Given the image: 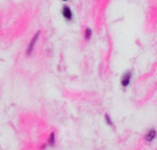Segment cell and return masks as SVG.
Listing matches in <instances>:
<instances>
[{"instance_id":"1","label":"cell","mask_w":157,"mask_h":150,"mask_svg":"<svg viewBox=\"0 0 157 150\" xmlns=\"http://www.w3.org/2000/svg\"><path fill=\"white\" fill-rule=\"evenodd\" d=\"M40 34H41V31H40V30L37 31L36 34H35V36L33 37V39L30 40L29 46H27V48H26V55H29V54H32L33 50H34L35 45H36L38 39H39V37H40Z\"/></svg>"},{"instance_id":"2","label":"cell","mask_w":157,"mask_h":150,"mask_svg":"<svg viewBox=\"0 0 157 150\" xmlns=\"http://www.w3.org/2000/svg\"><path fill=\"white\" fill-rule=\"evenodd\" d=\"M131 79H132V72L127 71L125 74L123 75V77H121V87H123L124 89L128 88L129 86H130V84H131Z\"/></svg>"},{"instance_id":"3","label":"cell","mask_w":157,"mask_h":150,"mask_svg":"<svg viewBox=\"0 0 157 150\" xmlns=\"http://www.w3.org/2000/svg\"><path fill=\"white\" fill-rule=\"evenodd\" d=\"M62 15H63V17H64V19L66 20V21H71L72 18H73V14H72L71 9H70L69 6H67V5L63 6Z\"/></svg>"},{"instance_id":"4","label":"cell","mask_w":157,"mask_h":150,"mask_svg":"<svg viewBox=\"0 0 157 150\" xmlns=\"http://www.w3.org/2000/svg\"><path fill=\"white\" fill-rule=\"evenodd\" d=\"M156 137H157V131H156V129L151 128L150 130L147 132L145 139H146V141H147V142H152L154 139H155Z\"/></svg>"},{"instance_id":"5","label":"cell","mask_w":157,"mask_h":150,"mask_svg":"<svg viewBox=\"0 0 157 150\" xmlns=\"http://www.w3.org/2000/svg\"><path fill=\"white\" fill-rule=\"evenodd\" d=\"M84 37H85L86 41H89V40L91 39V37H92V29L89 28V27H87V28L85 29Z\"/></svg>"},{"instance_id":"6","label":"cell","mask_w":157,"mask_h":150,"mask_svg":"<svg viewBox=\"0 0 157 150\" xmlns=\"http://www.w3.org/2000/svg\"><path fill=\"white\" fill-rule=\"evenodd\" d=\"M56 142V136H55V132H50L49 138H48V145L49 146H54Z\"/></svg>"},{"instance_id":"7","label":"cell","mask_w":157,"mask_h":150,"mask_svg":"<svg viewBox=\"0 0 157 150\" xmlns=\"http://www.w3.org/2000/svg\"><path fill=\"white\" fill-rule=\"evenodd\" d=\"M105 121H106V123L109 125V126H113V122H112V120H111L110 116H109L108 114L105 115Z\"/></svg>"},{"instance_id":"8","label":"cell","mask_w":157,"mask_h":150,"mask_svg":"<svg viewBox=\"0 0 157 150\" xmlns=\"http://www.w3.org/2000/svg\"><path fill=\"white\" fill-rule=\"evenodd\" d=\"M63 1H68V0H63Z\"/></svg>"}]
</instances>
